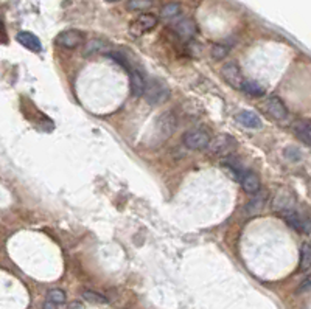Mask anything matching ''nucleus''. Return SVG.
<instances>
[{"label": "nucleus", "instance_id": "nucleus-9", "mask_svg": "<svg viewBox=\"0 0 311 309\" xmlns=\"http://www.w3.org/2000/svg\"><path fill=\"white\" fill-rule=\"evenodd\" d=\"M173 30L182 39H192L196 33V23L190 17H182L173 23Z\"/></svg>", "mask_w": 311, "mask_h": 309}, {"label": "nucleus", "instance_id": "nucleus-30", "mask_svg": "<svg viewBox=\"0 0 311 309\" xmlns=\"http://www.w3.org/2000/svg\"><path fill=\"white\" fill-rule=\"evenodd\" d=\"M4 31V25H2V22H0V33Z\"/></svg>", "mask_w": 311, "mask_h": 309}, {"label": "nucleus", "instance_id": "nucleus-5", "mask_svg": "<svg viewBox=\"0 0 311 309\" xmlns=\"http://www.w3.org/2000/svg\"><path fill=\"white\" fill-rule=\"evenodd\" d=\"M176 118L173 114H170V112H166V114H162L159 118H158V124H156V131H158V137L160 140H165L168 138L170 135H172L176 129Z\"/></svg>", "mask_w": 311, "mask_h": 309}, {"label": "nucleus", "instance_id": "nucleus-28", "mask_svg": "<svg viewBox=\"0 0 311 309\" xmlns=\"http://www.w3.org/2000/svg\"><path fill=\"white\" fill-rule=\"evenodd\" d=\"M308 289H311V277L304 280L302 285L299 286V292H304V291H308Z\"/></svg>", "mask_w": 311, "mask_h": 309}, {"label": "nucleus", "instance_id": "nucleus-2", "mask_svg": "<svg viewBox=\"0 0 311 309\" xmlns=\"http://www.w3.org/2000/svg\"><path fill=\"white\" fill-rule=\"evenodd\" d=\"M182 142L188 149L202 151V149L208 148L212 140H210L208 132L204 131V129H190V131H187L186 134H184Z\"/></svg>", "mask_w": 311, "mask_h": 309}, {"label": "nucleus", "instance_id": "nucleus-7", "mask_svg": "<svg viewBox=\"0 0 311 309\" xmlns=\"http://www.w3.org/2000/svg\"><path fill=\"white\" fill-rule=\"evenodd\" d=\"M156 25H158V17L146 12V14H142V16H138V19L136 22H132L131 31H132V34L140 36L146 31H151Z\"/></svg>", "mask_w": 311, "mask_h": 309}, {"label": "nucleus", "instance_id": "nucleus-11", "mask_svg": "<svg viewBox=\"0 0 311 309\" xmlns=\"http://www.w3.org/2000/svg\"><path fill=\"white\" fill-rule=\"evenodd\" d=\"M19 44H22L25 48H28L30 51H34V53H39L42 50V44L40 40L38 39V36H34L33 33H28V31H20L18 36H16Z\"/></svg>", "mask_w": 311, "mask_h": 309}, {"label": "nucleus", "instance_id": "nucleus-13", "mask_svg": "<svg viewBox=\"0 0 311 309\" xmlns=\"http://www.w3.org/2000/svg\"><path fill=\"white\" fill-rule=\"evenodd\" d=\"M130 84H131V93L134 96H144L145 95V89H146V81L142 76V73L137 72V70H132L130 75Z\"/></svg>", "mask_w": 311, "mask_h": 309}, {"label": "nucleus", "instance_id": "nucleus-23", "mask_svg": "<svg viewBox=\"0 0 311 309\" xmlns=\"http://www.w3.org/2000/svg\"><path fill=\"white\" fill-rule=\"evenodd\" d=\"M210 53H212V58H214V59H216V61H222V59L226 58V56L229 54V48H228V45L215 44L214 47H212Z\"/></svg>", "mask_w": 311, "mask_h": 309}, {"label": "nucleus", "instance_id": "nucleus-27", "mask_svg": "<svg viewBox=\"0 0 311 309\" xmlns=\"http://www.w3.org/2000/svg\"><path fill=\"white\" fill-rule=\"evenodd\" d=\"M285 154H286V156H288V157H290V159H291L292 162H298V160L300 159V154H299L298 151H294L292 148L286 149V152H285Z\"/></svg>", "mask_w": 311, "mask_h": 309}, {"label": "nucleus", "instance_id": "nucleus-19", "mask_svg": "<svg viewBox=\"0 0 311 309\" xmlns=\"http://www.w3.org/2000/svg\"><path fill=\"white\" fill-rule=\"evenodd\" d=\"M104 48H108V44L102 39H92L89 40L86 47H84V54H92V53H98L103 51Z\"/></svg>", "mask_w": 311, "mask_h": 309}, {"label": "nucleus", "instance_id": "nucleus-16", "mask_svg": "<svg viewBox=\"0 0 311 309\" xmlns=\"http://www.w3.org/2000/svg\"><path fill=\"white\" fill-rule=\"evenodd\" d=\"M294 131L304 143L311 145V123L310 121H299L296 123Z\"/></svg>", "mask_w": 311, "mask_h": 309}, {"label": "nucleus", "instance_id": "nucleus-25", "mask_svg": "<svg viewBox=\"0 0 311 309\" xmlns=\"http://www.w3.org/2000/svg\"><path fill=\"white\" fill-rule=\"evenodd\" d=\"M108 56H109V58H112V59H116V62H117V64H120L123 68H126V70H128V64L124 62V59L122 58L120 54H117V53H109Z\"/></svg>", "mask_w": 311, "mask_h": 309}, {"label": "nucleus", "instance_id": "nucleus-3", "mask_svg": "<svg viewBox=\"0 0 311 309\" xmlns=\"http://www.w3.org/2000/svg\"><path fill=\"white\" fill-rule=\"evenodd\" d=\"M285 221L290 227H292L294 230H298L300 233H310L311 232V218L305 213H300L298 210L290 208L282 212Z\"/></svg>", "mask_w": 311, "mask_h": 309}, {"label": "nucleus", "instance_id": "nucleus-18", "mask_svg": "<svg viewBox=\"0 0 311 309\" xmlns=\"http://www.w3.org/2000/svg\"><path fill=\"white\" fill-rule=\"evenodd\" d=\"M311 269V244L305 243L300 249V271Z\"/></svg>", "mask_w": 311, "mask_h": 309}, {"label": "nucleus", "instance_id": "nucleus-1", "mask_svg": "<svg viewBox=\"0 0 311 309\" xmlns=\"http://www.w3.org/2000/svg\"><path fill=\"white\" fill-rule=\"evenodd\" d=\"M170 98V89L165 82L159 79H150L146 82V89H145V100L150 104H162Z\"/></svg>", "mask_w": 311, "mask_h": 309}, {"label": "nucleus", "instance_id": "nucleus-21", "mask_svg": "<svg viewBox=\"0 0 311 309\" xmlns=\"http://www.w3.org/2000/svg\"><path fill=\"white\" fill-rule=\"evenodd\" d=\"M81 296L84 300H88L90 303H98V305H106L108 303V299L104 296H102V294L98 292H94V291H82Z\"/></svg>", "mask_w": 311, "mask_h": 309}, {"label": "nucleus", "instance_id": "nucleus-24", "mask_svg": "<svg viewBox=\"0 0 311 309\" xmlns=\"http://www.w3.org/2000/svg\"><path fill=\"white\" fill-rule=\"evenodd\" d=\"M152 5V2H150V0H131V2L126 3V6H128L130 9L132 11H140V9H146Z\"/></svg>", "mask_w": 311, "mask_h": 309}, {"label": "nucleus", "instance_id": "nucleus-14", "mask_svg": "<svg viewBox=\"0 0 311 309\" xmlns=\"http://www.w3.org/2000/svg\"><path fill=\"white\" fill-rule=\"evenodd\" d=\"M208 148L214 154H224L230 148H234V140L229 135H221L216 140H214V142H210Z\"/></svg>", "mask_w": 311, "mask_h": 309}, {"label": "nucleus", "instance_id": "nucleus-4", "mask_svg": "<svg viewBox=\"0 0 311 309\" xmlns=\"http://www.w3.org/2000/svg\"><path fill=\"white\" fill-rule=\"evenodd\" d=\"M221 75L222 78L226 79V82L229 84V86L235 87V89H242L243 87V76H242V72H240V67L236 62H228L224 64L222 68H221Z\"/></svg>", "mask_w": 311, "mask_h": 309}, {"label": "nucleus", "instance_id": "nucleus-10", "mask_svg": "<svg viewBox=\"0 0 311 309\" xmlns=\"http://www.w3.org/2000/svg\"><path fill=\"white\" fill-rule=\"evenodd\" d=\"M236 121L242 126H244V128H249V129L262 128L260 117L256 114V112H250V110H242L240 112V114L236 115Z\"/></svg>", "mask_w": 311, "mask_h": 309}, {"label": "nucleus", "instance_id": "nucleus-20", "mask_svg": "<svg viewBox=\"0 0 311 309\" xmlns=\"http://www.w3.org/2000/svg\"><path fill=\"white\" fill-rule=\"evenodd\" d=\"M242 89L250 96H263L264 95V89L260 86L258 82H254V81H244Z\"/></svg>", "mask_w": 311, "mask_h": 309}, {"label": "nucleus", "instance_id": "nucleus-8", "mask_svg": "<svg viewBox=\"0 0 311 309\" xmlns=\"http://www.w3.org/2000/svg\"><path fill=\"white\" fill-rule=\"evenodd\" d=\"M56 42L64 48H76L82 44V34L76 30H67L56 37Z\"/></svg>", "mask_w": 311, "mask_h": 309}, {"label": "nucleus", "instance_id": "nucleus-17", "mask_svg": "<svg viewBox=\"0 0 311 309\" xmlns=\"http://www.w3.org/2000/svg\"><path fill=\"white\" fill-rule=\"evenodd\" d=\"M179 14H180V6H179V3H174V2H170V3L164 5L160 9V16L168 20L176 19Z\"/></svg>", "mask_w": 311, "mask_h": 309}, {"label": "nucleus", "instance_id": "nucleus-12", "mask_svg": "<svg viewBox=\"0 0 311 309\" xmlns=\"http://www.w3.org/2000/svg\"><path fill=\"white\" fill-rule=\"evenodd\" d=\"M240 182H242L243 190H244L246 193H249V194H256V193H258L260 188H262V184H260L258 176H257L256 173H252V171L244 173L243 177H242V180H240Z\"/></svg>", "mask_w": 311, "mask_h": 309}, {"label": "nucleus", "instance_id": "nucleus-22", "mask_svg": "<svg viewBox=\"0 0 311 309\" xmlns=\"http://www.w3.org/2000/svg\"><path fill=\"white\" fill-rule=\"evenodd\" d=\"M66 300H67V297H66V292L62 289H52L47 296V302H50L53 305H62V303H66Z\"/></svg>", "mask_w": 311, "mask_h": 309}, {"label": "nucleus", "instance_id": "nucleus-6", "mask_svg": "<svg viewBox=\"0 0 311 309\" xmlns=\"http://www.w3.org/2000/svg\"><path fill=\"white\" fill-rule=\"evenodd\" d=\"M264 109H266L268 114H270L277 121H284L288 117V109L278 96L268 98L266 103H264Z\"/></svg>", "mask_w": 311, "mask_h": 309}, {"label": "nucleus", "instance_id": "nucleus-26", "mask_svg": "<svg viewBox=\"0 0 311 309\" xmlns=\"http://www.w3.org/2000/svg\"><path fill=\"white\" fill-rule=\"evenodd\" d=\"M188 50L192 51V56H200L201 54V45L198 44V42H190Z\"/></svg>", "mask_w": 311, "mask_h": 309}, {"label": "nucleus", "instance_id": "nucleus-29", "mask_svg": "<svg viewBox=\"0 0 311 309\" xmlns=\"http://www.w3.org/2000/svg\"><path fill=\"white\" fill-rule=\"evenodd\" d=\"M44 309H56V305H53L50 302H46L44 303Z\"/></svg>", "mask_w": 311, "mask_h": 309}, {"label": "nucleus", "instance_id": "nucleus-15", "mask_svg": "<svg viewBox=\"0 0 311 309\" xmlns=\"http://www.w3.org/2000/svg\"><path fill=\"white\" fill-rule=\"evenodd\" d=\"M264 204H266V193H260V194L256 196V198H252L250 202L246 205V213L249 216L258 215L262 210H263Z\"/></svg>", "mask_w": 311, "mask_h": 309}]
</instances>
